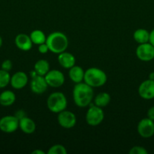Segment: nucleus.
Returning a JSON list of instances; mask_svg holds the SVG:
<instances>
[{
    "instance_id": "f257e3e1",
    "label": "nucleus",
    "mask_w": 154,
    "mask_h": 154,
    "mask_svg": "<svg viewBox=\"0 0 154 154\" xmlns=\"http://www.w3.org/2000/svg\"><path fill=\"white\" fill-rule=\"evenodd\" d=\"M72 97L75 105L79 108L88 106L94 98V90L85 82L75 84L72 90Z\"/></svg>"
},
{
    "instance_id": "f03ea898",
    "label": "nucleus",
    "mask_w": 154,
    "mask_h": 154,
    "mask_svg": "<svg viewBox=\"0 0 154 154\" xmlns=\"http://www.w3.org/2000/svg\"><path fill=\"white\" fill-rule=\"evenodd\" d=\"M45 43L48 45L49 51L57 54L66 51L69 45L67 37L61 32H54L48 35Z\"/></svg>"
},
{
    "instance_id": "7ed1b4c3",
    "label": "nucleus",
    "mask_w": 154,
    "mask_h": 154,
    "mask_svg": "<svg viewBox=\"0 0 154 154\" xmlns=\"http://www.w3.org/2000/svg\"><path fill=\"white\" fill-rule=\"evenodd\" d=\"M107 81V74L101 69L92 67L85 71L84 82L92 88L102 87L106 84Z\"/></svg>"
},
{
    "instance_id": "20e7f679",
    "label": "nucleus",
    "mask_w": 154,
    "mask_h": 154,
    "mask_svg": "<svg viewBox=\"0 0 154 154\" xmlns=\"http://www.w3.org/2000/svg\"><path fill=\"white\" fill-rule=\"evenodd\" d=\"M67 100L61 92H54L51 93L47 99V107L48 110L54 114H58L66 110Z\"/></svg>"
},
{
    "instance_id": "39448f33",
    "label": "nucleus",
    "mask_w": 154,
    "mask_h": 154,
    "mask_svg": "<svg viewBox=\"0 0 154 154\" xmlns=\"http://www.w3.org/2000/svg\"><path fill=\"white\" fill-rule=\"evenodd\" d=\"M104 119V114L102 108H100L97 105H91L86 113V122L91 126H99Z\"/></svg>"
},
{
    "instance_id": "423d86ee",
    "label": "nucleus",
    "mask_w": 154,
    "mask_h": 154,
    "mask_svg": "<svg viewBox=\"0 0 154 154\" xmlns=\"http://www.w3.org/2000/svg\"><path fill=\"white\" fill-rule=\"evenodd\" d=\"M19 128V120L14 115H7L0 119V130L5 133H13Z\"/></svg>"
},
{
    "instance_id": "0eeeda50",
    "label": "nucleus",
    "mask_w": 154,
    "mask_h": 154,
    "mask_svg": "<svg viewBox=\"0 0 154 154\" xmlns=\"http://www.w3.org/2000/svg\"><path fill=\"white\" fill-rule=\"evenodd\" d=\"M136 56L141 61H151L154 59V47L149 42L140 44L136 49Z\"/></svg>"
},
{
    "instance_id": "6e6552de",
    "label": "nucleus",
    "mask_w": 154,
    "mask_h": 154,
    "mask_svg": "<svg viewBox=\"0 0 154 154\" xmlns=\"http://www.w3.org/2000/svg\"><path fill=\"white\" fill-rule=\"evenodd\" d=\"M44 77L49 87L57 88V87H61L64 84V75L60 71L57 70V69L49 70V72Z\"/></svg>"
},
{
    "instance_id": "1a4fd4ad",
    "label": "nucleus",
    "mask_w": 154,
    "mask_h": 154,
    "mask_svg": "<svg viewBox=\"0 0 154 154\" xmlns=\"http://www.w3.org/2000/svg\"><path fill=\"white\" fill-rule=\"evenodd\" d=\"M137 132L143 138H151L154 135V121L143 118L137 124Z\"/></svg>"
},
{
    "instance_id": "9d476101",
    "label": "nucleus",
    "mask_w": 154,
    "mask_h": 154,
    "mask_svg": "<svg viewBox=\"0 0 154 154\" xmlns=\"http://www.w3.org/2000/svg\"><path fill=\"white\" fill-rule=\"evenodd\" d=\"M57 122L61 127L64 128V129H71L75 126L76 117L74 113L64 110V111L58 113Z\"/></svg>"
},
{
    "instance_id": "9b49d317",
    "label": "nucleus",
    "mask_w": 154,
    "mask_h": 154,
    "mask_svg": "<svg viewBox=\"0 0 154 154\" xmlns=\"http://www.w3.org/2000/svg\"><path fill=\"white\" fill-rule=\"evenodd\" d=\"M138 93L143 99H154V81L148 79L143 81L138 87Z\"/></svg>"
},
{
    "instance_id": "f8f14e48",
    "label": "nucleus",
    "mask_w": 154,
    "mask_h": 154,
    "mask_svg": "<svg viewBox=\"0 0 154 154\" xmlns=\"http://www.w3.org/2000/svg\"><path fill=\"white\" fill-rule=\"evenodd\" d=\"M48 87V85L44 76L37 75L36 76L32 78L30 81V89L35 94H42L46 91Z\"/></svg>"
},
{
    "instance_id": "ddd939ff",
    "label": "nucleus",
    "mask_w": 154,
    "mask_h": 154,
    "mask_svg": "<svg viewBox=\"0 0 154 154\" xmlns=\"http://www.w3.org/2000/svg\"><path fill=\"white\" fill-rule=\"evenodd\" d=\"M28 76L25 72H18L11 77L10 84L15 90H21L27 86Z\"/></svg>"
},
{
    "instance_id": "4468645a",
    "label": "nucleus",
    "mask_w": 154,
    "mask_h": 154,
    "mask_svg": "<svg viewBox=\"0 0 154 154\" xmlns=\"http://www.w3.org/2000/svg\"><path fill=\"white\" fill-rule=\"evenodd\" d=\"M15 45L18 49L23 51H28L33 47V42L30 35L24 33H21L16 36L14 40Z\"/></svg>"
},
{
    "instance_id": "2eb2a0df",
    "label": "nucleus",
    "mask_w": 154,
    "mask_h": 154,
    "mask_svg": "<svg viewBox=\"0 0 154 154\" xmlns=\"http://www.w3.org/2000/svg\"><path fill=\"white\" fill-rule=\"evenodd\" d=\"M57 60L59 64L64 69H69L75 64V58L72 54L64 51L58 54Z\"/></svg>"
},
{
    "instance_id": "dca6fc26",
    "label": "nucleus",
    "mask_w": 154,
    "mask_h": 154,
    "mask_svg": "<svg viewBox=\"0 0 154 154\" xmlns=\"http://www.w3.org/2000/svg\"><path fill=\"white\" fill-rule=\"evenodd\" d=\"M19 128L25 134H32L36 131V125L31 118L25 116L19 120Z\"/></svg>"
},
{
    "instance_id": "f3484780",
    "label": "nucleus",
    "mask_w": 154,
    "mask_h": 154,
    "mask_svg": "<svg viewBox=\"0 0 154 154\" xmlns=\"http://www.w3.org/2000/svg\"><path fill=\"white\" fill-rule=\"evenodd\" d=\"M85 71L80 66H74L69 70V77L75 84H79L84 81Z\"/></svg>"
},
{
    "instance_id": "a211bd4d",
    "label": "nucleus",
    "mask_w": 154,
    "mask_h": 154,
    "mask_svg": "<svg viewBox=\"0 0 154 154\" xmlns=\"http://www.w3.org/2000/svg\"><path fill=\"white\" fill-rule=\"evenodd\" d=\"M16 100L15 94L11 90H5L0 94V105L8 107L13 105Z\"/></svg>"
},
{
    "instance_id": "6ab92c4d",
    "label": "nucleus",
    "mask_w": 154,
    "mask_h": 154,
    "mask_svg": "<svg viewBox=\"0 0 154 154\" xmlns=\"http://www.w3.org/2000/svg\"><path fill=\"white\" fill-rule=\"evenodd\" d=\"M133 38L137 43L143 44L149 42V32L144 29H138L135 30L133 34Z\"/></svg>"
},
{
    "instance_id": "aec40b11",
    "label": "nucleus",
    "mask_w": 154,
    "mask_h": 154,
    "mask_svg": "<svg viewBox=\"0 0 154 154\" xmlns=\"http://www.w3.org/2000/svg\"><path fill=\"white\" fill-rule=\"evenodd\" d=\"M34 70L38 75L45 76L50 70L49 63L45 60H39L34 66Z\"/></svg>"
},
{
    "instance_id": "412c9836",
    "label": "nucleus",
    "mask_w": 154,
    "mask_h": 154,
    "mask_svg": "<svg viewBox=\"0 0 154 154\" xmlns=\"http://www.w3.org/2000/svg\"><path fill=\"white\" fill-rule=\"evenodd\" d=\"M111 100L110 94L107 93H100L95 96V104L97 106L100 108H104L107 106Z\"/></svg>"
},
{
    "instance_id": "4be33fe9",
    "label": "nucleus",
    "mask_w": 154,
    "mask_h": 154,
    "mask_svg": "<svg viewBox=\"0 0 154 154\" xmlns=\"http://www.w3.org/2000/svg\"><path fill=\"white\" fill-rule=\"evenodd\" d=\"M30 37L31 38L32 42L35 45H39L41 44L45 43L46 42V36L45 33L39 29L33 30L30 35Z\"/></svg>"
},
{
    "instance_id": "5701e85b",
    "label": "nucleus",
    "mask_w": 154,
    "mask_h": 154,
    "mask_svg": "<svg viewBox=\"0 0 154 154\" xmlns=\"http://www.w3.org/2000/svg\"><path fill=\"white\" fill-rule=\"evenodd\" d=\"M11 75L9 72L3 69L0 70V89L5 88L10 84Z\"/></svg>"
},
{
    "instance_id": "b1692460",
    "label": "nucleus",
    "mask_w": 154,
    "mask_h": 154,
    "mask_svg": "<svg viewBox=\"0 0 154 154\" xmlns=\"http://www.w3.org/2000/svg\"><path fill=\"white\" fill-rule=\"evenodd\" d=\"M48 154H66L67 150L64 146L61 144H55L49 148L48 151Z\"/></svg>"
},
{
    "instance_id": "393cba45",
    "label": "nucleus",
    "mask_w": 154,
    "mask_h": 154,
    "mask_svg": "<svg viewBox=\"0 0 154 154\" xmlns=\"http://www.w3.org/2000/svg\"><path fill=\"white\" fill-rule=\"evenodd\" d=\"M129 154H147L148 151L141 146H134L130 149Z\"/></svg>"
},
{
    "instance_id": "a878e982",
    "label": "nucleus",
    "mask_w": 154,
    "mask_h": 154,
    "mask_svg": "<svg viewBox=\"0 0 154 154\" xmlns=\"http://www.w3.org/2000/svg\"><path fill=\"white\" fill-rule=\"evenodd\" d=\"M12 66H13L12 65V62L10 60H5V61L2 62L1 67L2 69H3V70L9 72V71L11 70Z\"/></svg>"
},
{
    "instance_id": "bb28decb",
    "label": "nucleus",
    "mask_w": 154,
    "mask_h": 154,
    "mask_svg": "<svg viewBox=\"0 0 154 154\" xmlns=\"http://www.w3.org/2000/svg\"><path fill=\"white\" fill-rule=\"evenodd\" d=\"M38 51L40 54H47V53L49 51V49H48V45H46V43H43V44H41L38 46Z\"/></svg>"
},
{
    "instance_id": "cd10ccee",
    "label": "nucleus",
    "mask_w": 154,
    "mask_h": 154,
    "mask_svg": "<svg viewBox=\"0 0 154 154\" xmlns=\"http://www.w3.org/2000/svg\"><path fill=\"white\" fill-rule=\"evenodd\" d=\"M147 117L154 121V106H152L149 108L147 111Z\"/></svg>"
},
{
    "instance_id": "c85d7f7f",
    "label": "nucleus",
    "mask_w": 154,
    "mask_h": 154,
    "mask_svg": "<svg viewBox=\"0 0 154 154\" xmlns=\"http://www.w3.org/2000/svg\"><path fill=\"white\" fill-rule=\"evenodd\" d=\"M14 116L18 119V120H20V119H21V118H23L24 117H25L26 114H25V112L23 111V110H19V111H16Z\"/></svg>"
},
{
    "instance_id": "c756f323",
    "label": "nucleus",
    "mask_w": 154,
    "mask_h": 154,
    "mask_svg": "<svg viewBox=\"0 0 154 154\" xmlns=\"http://www.w3.org/2000/svg\"><path fill=\"white\" fill-rule=\"evenodd\" d=\"M149 42L154 47V29L149 32Z\"/></svg>"
},
{
    "instance_id": "7c9ffc66",
    "label": "nucleus",
    "mask_w": 154,
    "mask_h": 154,
    "mask_svg": "<svg viewBox=\"0 0 154 154\" xmlns=\"http://www.w3.org/2000/svg\"><path fill=\"white\" fill-rule=\"evenodd\" d=\"M45 153L44 151H42V150H33V152H32V154H45Z\"/></svg>"
},
{
    "instance_id": "2f4dec72",
    "label": "nucleus",
    "mask_w": 154,
    "mask_h": 154,
    "mask_svg": "<svg viewBox=\"0 0 154 154\" xmlns=\"http://www.w3.org/2000/svg\"><path fill=\"white\" fill-rule=\"evenodd\" d=\"M149 79L152 80V81H154V72H151V73H149Z\"/></svg>"
},
{
    "instance_id": "473e14b6",
    "label": "nucleus",
    "mask_w": 154,
    "mask_h": 154,
    "mask_svg": "<svg viewBox=\"0 0 154 154\" xmlns=\"http://www.w3.org/2000/svg\"><path fill=\"white\" fill-rule=\"evenodd\" d=\"M2 36L0 35V48H2Z\"/></svg>"
}]
</instances>
